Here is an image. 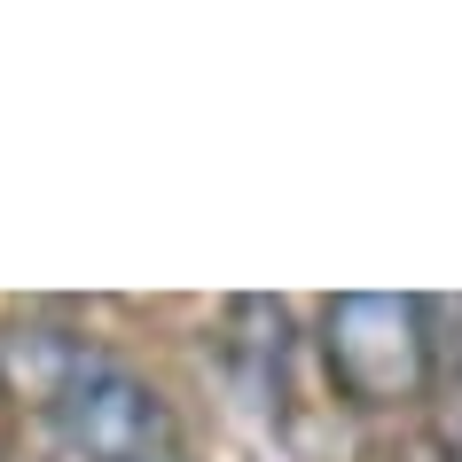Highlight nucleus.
<instances>
[{
    "label": "nucleus",
    "mask_w": 462,
    "mask_h": 462,
    "mask_svg": "<svg viewBox=\"0 0 462 462\" xmlns=\"http://www.w3.org/2000/svg\"><path fill=\"white\" fill-rule=\"evenodd\" d=\"M329 368L361 408L431 392V306L423 298H337L329 306Z\"/></svg>",
    "instance_id": "f03ea898"
},
{
    "label": "nucleus",
    "mask_w": 462,
    "mask_h": 462,
    "mask_svg": "<svg viewBox=\"0 0 462 462\" xmlns=\"http://www.w3.org/2000/svg\"><path fill=\"white\" fill-rule=\"evenodd\" d=\"M0 439H8V376H0Z\"/></svg>",
    "instance_id": "20e7f679"
},
{
    "label": "nucleus",
    "mask_w": 462,
    "mask_h": 462,
    "mask_svg": "<svg viewBox=\"0 0 462 462\" xmlns=\"http://www.w3.org/2000/svg\"><path fill=\"white\" fill-rule=\"evenodd\" d=\"M431 400L447 415V447L462 455V298L431 306Z\"/></svg>",
    "instance_id": "7ed1b4c3"
},
{
    "label": "nucleus",
    "mask_w": 462,
    "mask_h": 462,
    "mask_svg": "<svg viewBox=\"0 0 462 462\" xmlns=\"http://www.w3.org/2000/svg\"><path fill=\"white\" fill-rule=\"evenodd\" d=\"M40 408L63 431V447L87 462H180L172 408L125 361H110L95 345H63L55 353L48 384H40Z\"/></svg>",
    "instance_id": "f257e3e1"
}]
</instances>
